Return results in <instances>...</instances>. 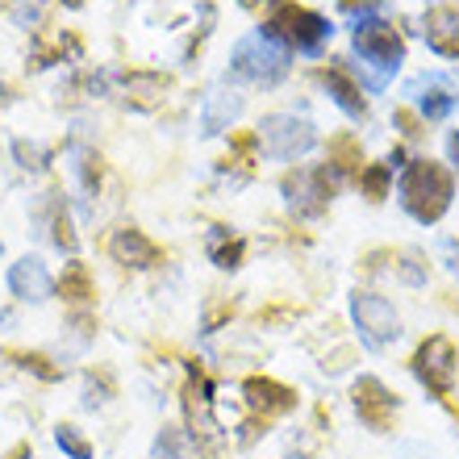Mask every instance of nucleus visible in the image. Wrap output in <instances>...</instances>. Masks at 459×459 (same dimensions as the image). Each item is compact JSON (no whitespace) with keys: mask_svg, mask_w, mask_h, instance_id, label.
Returning <instances> with one entry per match:
<instances>
[{"mask_svg":"<svg viewBox=\"0 0 459 459\" xmlns=\"http://www.w3.org/2000/svg\"><path fill=\"white\" fill-rule=\"evenodd\" d=\"M9 359H17L22 368H30V372H38L42 380H59V368H50L47 355H22V351H9Z\"/></svg>","mask_w":459,"mask_h":459,"instance_id":"nucleus-25","label":"nucleus"},{"mask_svg":"<svg viewBox=\"0 0 459 459\" xmlns=\"http://www.w3.org/2000/svg\"><path fill=\"white\" fill-rule=\"evenodd\" d=\"M221 238H226V234H218V238H213V264H218V267H238L247 247H242L238 238H234V242H221Z\"/></svg>","mask_w":459,"mask_h":459,"instance_id":"nucleus-24","label":"nucleus"},{"mask_svg":"<svg viewBox=\"0 0 459 459\" xmlns=\"http://www.w3.org/2000/svg\"><path fill=\"white\" fill-rule=\"evenodd\" d=\"M376 4H380V0H342V9L347 13H355V9H363V13H372Z\"/></svg>","mask_w":459,"mask_h":459,"instance_id":"nucleus-29","label":"nucleus"},{"mask_svg":"<svg viewBox=\"0 0 459 459\" xmlns=\"http://www.w3.org/2000/svg\"><path fill=\"white\" fill-rule=\"evenodd\" d=\"M238 113H242V97H234V92H213V97L205 100L201 126H205V134H221L238 121Z\"/></svg>","mask_w":459,"mask_h":459,"instance_id":"nucleus-15","label":"nucleus"},{"mask_svg":"<svg viewBox=\"0 0 459 459\" xmlns=\"http://www.w3.org/2000/svg\"><path fill=\"white\" fill-rule=\"evenodd\" d=\"M55 443H59L72 459H92V443H88L75 426H59V430H55Z\"/></svg>","mask_w":459,"mask_h":459,"instance_id":"nucleus-20","label":"nucleus"},{"mask_svg":"<svg viewBox=\"0 0 459 459\" xmlns=\"http://www.w3.org/2000/svg\"><path fill=\"white\" fill-rule=\"evenodd\" d=\"M126 92H130V105L134 109H155L159 97L168 92V75H151V72H134L126 75Z\"/></svg>","mask_w":459,"mask_h":459,"instance_id":"nucleus-16","label":"nucleus"},{"mask_svg":"<svg viewBox=\"0 0 459 459\" xmlns=\"http://www.w3.org/2000/svg\"><path fill=\"white\" fill-rule=\"evenodd\" d=\"M9 289L22 297V301H47L50 292H55V280H50L47 264L42 259H34V255H25V259H17L9 272Z\"/></svg>","mask_w":459,"mask_h":459,"instance_id":"nucleus-12","label":"nucleus"},{"mask_svg":"<svg viewBox=\"0 0 459 459\" xmlns=\"http://www.w3.org/2000/svg\"><path fill=\"white\" fill-rule=\"evenodd\" d=\"M59 292H63V301H72V305L92 301V276H88V264H67L63 267Z\"/></svg>","mask_w":459,"mask_h":459,"instance_id":"nucleus-17","label":"nucleus"},{"mask_svg":"<svg viewBox=\"0 0 459 459\" xmlns=\"http://www.w3.org/2000/svg\"><path fill=\"white\" fill-rule=\"evenodd\" d=\"M317 80L330 88V97L339 100V109H347L351 117H368V100H363V88L347 75V67H322Z\"/></svg>","mask_w":459,"mask_h":459,"instance_id":"nucleus-14","label":"nucleus"},{"mask_svg":"<svg viewBox=\"0 0 459 459\" xmlns=\"http://www.w3.org/2000/svg\"><path fill=\"white\" fill-rule=\"evenodd\" d=\"M426 38L438 55L459 59V9L455 4H438V9L426 13Z\"/></svg>","mask_w":459,"mask_h":459,"instance_id":"nucleus-13","label":"nucleus"},{"mask_svg":"<svg viewBox=\"0 0 459 459\" xmlns=\"http://www.w3.org/2000/svg\"><path fill=\"white\" fill-rule=\"evenodd\" d=\"M351 314H355V326L363 330V339L372 342V347H385L388 339L401 334L397 309H393L385 297H376V292H355V297H351Z\"/></svg>","mask_w":459,"mask_h":459,"instance_id":"nucleus-7","label":"nucleus"},{"mask_svg":"<svg viewBox=\"0 0 459 459\" xmlns=\"http://www.w3.org/2000/svg\"><path fill=\"white\" fill-rule=\"evenodd\" d=\"M451 196H455V184H451V171L435 159H413L405 176H401V205L405 213L418 221H438L451 209Z\"/></svg>","mask_w":459,"mask_h":459,"instance_id":"nucleus-1","label":"nucleus"},{"mask_svg":"<svg viewBox=\"0 0 459 459\" xmlns=\"http://www.w3.org/2000/svg\"><path fill=\"white\" fill-rule=\"evenodd\" d=\"M451 109H455V97H451V92H443V88H430V92L422 97V113L430 121H443Z\"/></svg>","mask_w":459,"mask_h":459,"instance_id":"nucleus-23","label":"nucleus"},{"mask_svg":"<svg viewBox=\"0 0 459 459\" xmlns=\"http://www.w3.org/2000/svg\"><path fill=\"white\" fill-rule=\"evenodd\" d=\"M351 401H355V413H359L363 422L372 426V430H388L393 426V413H397V397L388 393L376 376H363V380H355V388H351Z\"/></svg>","mask_w":459,"mask_h":459,"instance_id":"nucleus-9","label":"nucleus"},{"mask_svg":"<svg viewBox=\"0 0 459 459\" xmlns=\"http://www.w3.org/2000/svg\"><path fill=\"white\" fill-rule=\"evenodd\" d=\"M388 180H393V168L388 163H372V168H363V196L368 201H385L388 196Z\"/></svg>","mask_w":459,"mask_h":459,"instance_id":"nucleus-19","label":"nucleus"},{"mask_svg":"<svg viewBox=\"0 0 459 459\" xmlns=\"http://www.w3.org/2000/svg\"><path fill=\"white\" fill-rule=\"evenodd\" d=\"M242 397L251 405L255 413H264V418H276V413H289L297 405V393L289 385H280V380H267V376H251L247 385H242Z\"/></svg>","mask_w":459,"mask_h":459,"instance_id":"nucleus-10","label":"nucleus"},{"mask_svg":"<svg viewBox=\"0 0 459 459\" xmlns=\"http://www.w3.org/2000/svg\"><path fill=\"white\" fill-rule=\"evenodd\" d=\"M255 143L264 146L267 155H276V159H297V155H305V151L317 143V134H314V126H309L305 117H292V113H272V117L259 121Z\"/></svg>","mask_w":459,"mask_h":459,"instance_id":"nucleus-4","label":"nucleus"},{"mask_svg":"<svg viewBox=\"0 0 459 459\" xmlns=\"http://www.w3.org/2000/svg\"><path fill=\"white\" fill-rule=\"evenodd\" d=\"M330 163L339 171H347V176L363 171V151H359V143H355V134H334V138H330Z\"/></svg>","mask_w":459,"mask_h":459,"instance_id":"nucleus-18","label":"nucleus"},{"mask_svg":"<svg viewBox=\"0 0 459 459\" xmlns=\"http://www.w3.org/2000/svg\"><path fill=\"white\" fill-rule=\"evenodd\" d=\"M264 34L284 42V47H297V50H305V55H314L330 38V22L314 9H301V4H292V0H280L276 9H272V17H267Z\"/></svg>","mask_w":459,"mask_h":459,"instance_id":"nucleus-2","label":"nucleus"},{"mask_svg":"<svg viewBox=\"0 0 459 459\" xmlns=\"http://www.w3.org/2000/svg\"><path fill=\"white\" fill-rule=\"evenodd\" d=\"M230 72L238 80H251V84H280L289 75V50L284 42L267 34H251L234 47V59H230Z\"/></svg>","mask_w":459,"mask_h":459,"instance_id":"nucleus-3","label":"nucleus"},{"mask_svg":"<svg viewBox=\"0 0 459 459\" xmlns=\"http://www.w3.org/2000/svg\"><path fill=\"white\" fill-rule=\"evenodd\" d=\"M67 4H72V9H80V4H84V0H67Z\"/></svg>","mask_w":459,"mask_h":459,"instance_id":"nucleus-31","label":"nucleus"},{"mask_svg":"<svg viewBox=\"0 0 459 459\" xmlns=\"http://www.w3.org/2000/svg\"><path fill=\"white\" fill-rule=\"evenodd\" d=\"M355 50H359L368 63H376L380 72H393L401 59H405V42H401L397 25L380 22V17H363L355 25Z\"/></svg>","mask_w":459,"mask_h":459,"instance_id":"nucleus-6","label":"nucleus"},{"mask_svg":"<svg viewBox=\"0 0 459 459\" xmlns=\"http://www.w3.org/2000/svg\"><path fill=\"white\" fill-rule=\"evenodd\" d=\"M230 314H234V305H230L226 297H221V301H213V305H209V314H205V330H218Z\"/></svg>","mask_w":459,"mask_h":459,"instance_id":"nucleus-28","label":"nucleus"},{"mask_svg":"<svg viewBox=\"0 0 459 459\" xmlns=\"http://www.w3.org/2000/svg\"><path fill=\"white\" fill-rule=\"evenodd\" d=\"M13 155H17V163H22L25 171H42V168H47V146H38V143L17 138V143H13Z\"/></svg>","mask_w":459,"mask_h":459,"instance_id":"nucleus-21","label":"nucleus"},{"mask_svg":"<svg viewBox=\"0 0 459 459\" xmlns=\"http://www.w3.org/2000/svg\"><path fill=\"white\" fill-rule=\"evenodd\" d=\"M75 168H80V180H84L88 193L100 188V155L97 151H75Z\"/></svg>","mask_w":459,"mask_h":459,"instance_id":"nucleus-22","label":"nucleus"},{"mask_svg":"<svg viewBox=\"0 0 459 459\" xmlns=\"http://www.w3.org/2000/svg\"><path fill=\"white\" fill-rule=\"evenodd\" d=\"M155 459H188V451H184L176 430H163V438H159V447H155Z\"/></svg>","mask_w":459,"mask_h":459,"instance_id":"nucleus-26","label":"nucleus"},{"mask_svg":"<svg viewBox=\"0 0 459 459\" xmlns=\"http://www.w3.org/2000/svg\"><path fill=\"white\" fill-rule=\"evenodd\" d=\"M284 196L301 218H322L334 196V176L330 168H297L284 176Z\"/></svg>","mask_w":459,"mask_h":459,"instance_id":"nucleus-5","label":"nucleus"},{"mask_svg":"<svg viewBox=\"0 0 459 459\" xmlns=\"http://www.w3.org/2000/svg\"><path fill=\"white\" fill-rule=\"evenodd\" d=\"M109 255L126 267H155L159 259H163V251H159L138 226H121L109 238Z\"/></svg>","mask_w":459,"mask_h":459,"instance_id":"nucleus-11","label":"nucleus"},{"mask_svg":"<svg viewBox=\"0 0 459 459\" xmlns=\"http://www.w3.org/2000/svg\"><path fill=\"white\" fill-rule=\"evenodd\" d=\"M451 155H455V163H459V134L451 138Z\"/></svg>","mask_w":459,"mask_h":459,"instance_id":"nucleus-30","label":"nucleus"},{"mask_svg":"<svg viewBox=\"0 0 459 459\" xmlns=\"http://www.w3.org/2000/svg\"><path fill=\"white\" fill-rule=\"evenodd\" d=\"M50 230H55V234H50V238H55V247H63V251H75V230H72V221L63 218V213L50 221Z\"/></svg>","mask_w":459,"mask_h":459,"instance_id":"nucleus-27","label":"nucleus"},{"mask_svg":"<svg viewBox=\"0 0 459 459\" xmlns=\"http://www.w3.org/2000/svg\"><path fill=\"white\" fill-rule=\"evenodd\" d=\"M413 372L430 393H451V385H455V347H451V339H443V334L426 339L413 355Z\"/></svg>","mask_w":459,"mask_h":459,"instance_id":"nucleus-8","label":"nucleus"}]
</instances>
